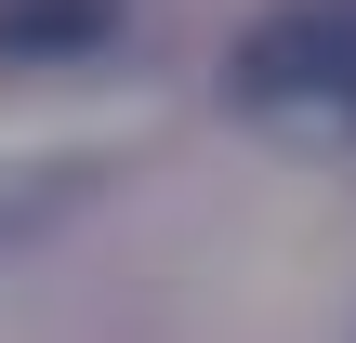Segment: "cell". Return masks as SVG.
<instances>
[{
  "mask_svg": "<svg viewBox=\"0 0 356 343\" xmlns=\"http://www.w3.org/2000/svg\"><path fill=\"white\" fill-rule=\"evenodd\" d=\"M238 106L251 119H330L356 132V0H291L238 40Z\"/></svg>",
  "mask_w": 356,
  "mask_h": 343,
  "instance_id": "obj_1",
  "label": "cell"
},
{
  "mask_svg": "<svg viewBox=\"0 0 356 343\" xmlns=\"http://www.w3.org/2000/svg\"><path fill=\"white\" fill-rule=\"evenodd\" d=\"M119 40V0H0V66L26 53H106Z\"/></svg>",
  "mask_w": 356,
  "mask_h": 343,
  "instance_id": "obj_2",
  "label": "cell"
},
{
  "mask_svg": "<svg viewBox=\"0 0 356 343\" xmlns=\"http://www.w3.org/2000/svg\"><path fill=\"white\" fill-rule=\"evenodd\" d=\"M66 198H79V172H66V159H40L26 185H0V238H26V225H40V212H66Z\"/></svg>",
  "mask_w": 356,
  "mask_h": 343,
  "instance_id": "obj_3",
  "label": "cell"
}]
</instances>
